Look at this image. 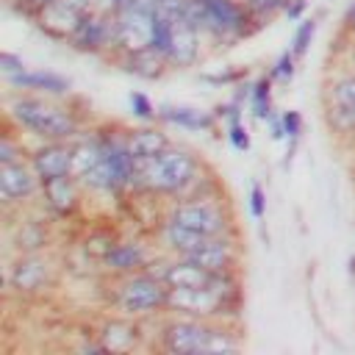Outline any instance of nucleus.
Instances as JSON below:
<instances>
[{
  "instance_id": "obj_1",
  "label": "nucleus",
  "mask_w": 355,
  "mask_h": 355,
  "mask_svg": "<svg viewBox=\"0 0 355 355\" xmlns=\"http://www.w3.org/2000/svg\"><path fill=\"white\" fill-rule=\"evenodd\" d=\"M208 178L211 175H205L202 161L191 150L169 144L155 158L139 161L136 191L164 197V200H178V197H189V194L214 189V183Z\"/></svg>"
},
{
  "instance_id": "obj_2",
  "label": "nucleus",
  "mask_w": 355,
  "mask_h": 355,
  "mask_svg": "<svg viewBox=\"0 0 355 355\" xmlns=\"http://www.w3.org/2000/svg\"><path fill=\"white\" fill-rule=\"evenodd\" d=\"M6 119L36 141H72L80 136V119L69 105L55 103V97L17 92L6 103Z\"/></svg>"
},
{
  "instance_id": "obj_3",
  "label": "nucleus",
  "mask_w": 355,
  "mask_h": 355,
  "mask_svg": "<svg viewBox=\"0 0 355 355\" xmlns=\"http://www.w3.org/2000/svg\"><path fill=\"white\" fill-rule=\"evenodd\" d=\"M186 17L197 25L205 42L219 47H230L261 28L241 0H189Z\"/></svg>"
},
{
  "instance_id": "obj_4",
  "label": "nucleus",
  "mask_w": 355,
  "mask_h": 355,
  "mask_svg": "<svg viewBox=\"0 0 355 355\" xmlns=\"http://www.w3.org/2000/svg\"><path fill=\"white\" fill-rule=\"evenodd\" d=\"M166 297L169 286L150 269L122 275L111 286V308L119 316H130L139 322L166 313Z\"/></svg>"
},
{
  "instance_id": "obj_5",
  "label": "nucleus",
  "mask_w": 355,
  "mask_h": 355,
  "mask_svg": "<svg viewBox=\"0 0 355 355\" xmlns=\"http://www.w3.org/2000/svg\"><path fill=\"white\" fill-rule=\"evenodd\" d=\"M169 219L180 222L183 227L200 233V236H225V233H236L233 227V214L227 211L225 200L208 189V191H197L189 197H178L166 202V214Z\"/></svg>"
},
{
  "instance_id": "obj_6",
  "label": "nucleus",
  "mask_w": 355,
  "mask_h": 355,
  "mask_svg": "<svg viewBox=\"0 0 355 355\" xmlns=\"http://www.w3.org/2000/svg\"><path fill=\"white\" fill-rule=\"evenodd\" d=\"M211 330H214V319L166 313L158 330V344L172 355H200V352H208Z\"/></svg>"
},
{
  "instance_id": "obj_7",
  "label": "nucleus",
  "mask_w": 355,
  "mask_h": 355,
  "mask_svg": "<svg viewBox=\"0 0 355 355\" xmlns=\"http://www.w3.org/2000/svg\"><path fill=\"white\" fill-rule=\"evenodd\" d=\"M55 283V261L39 252H17L6 269V286L17 297H39Z\"/></svg>"
},
{
  "instance_id": "obj_8",
  "label": "nucleus",
  "mask_w": 355,
  "mask_h": 355,
  "mask_svg": "<svg viewBox=\"0 0 355 355\" xmlns=\"http://www.w3.org/2000/svg\"><path fill=\"white\" fill-rule=\"evenodd\" d=\"M69 47L89 55H116V17L100 6L89 8L69 39Z\"/></svg>"
},
{
  "instance_id": "obj_9",
  "label": "nucleus",
  "mask_w": 355,
  "mask_h": 355,
  "mask_svg": "<svg viewBox=\"0 0 355 355\" xmlns=\"http://www.w3.org/2000/svg\"><path fill=\"white\" fill-rule=\"evenodd\" d=\"M39 194H42V178L36 175L28 158L0 164V200L6 208H22Z\"/></svg>"
},
{
  "instance_id": "obj_10",
  "label": "nucleus",
  "mask_w": 355,
  "mask_h": 355,
  "mask_svg": "<svg viewBox=\"0 0 355 355\" xmlns=\"http://www.w3.org/2000/svg\"><path fill=\"white\" fill-rule=\"evenodd\" d=\"M155 252L147 241L141 239H114L105 252L100 255V266L114 275V277H122V275H133V272H141L153 263Z\"/></svg>"
},
{
  "instance_id": "obj_11",
  "label": "nucleus",
  "mask_w": 355,
  "mask_h": 355,
  "mask_svg": "<svg viewBox=\"0 0 355 355\" xmlns=\"http://www.w3.org/2000/svg\"><path fill=\"white\" fill-rule=\"evenodd\" d=\"M183 258L200 263L202 269H208L214 275H222V272H239L241 250H239L236 233H225V236H208V239H202Z\"/></svg>"
},
{
  "instance_id": "obj_12",
  "label": "nucleus",
  "mask_w": 355,
  "mask_h": 355,
  "mask_svg": "<svg viewBox=\"0 0 355 355\" xmlns=\"http://www.w3.org/2000/svg\"><path fill=\"white\" fill-rule=\"evenodd\" d=\"M114 17H116V55L150 47L155 11H150L144 6H130V8H125V11L114 14Z\"/></svg>"
},
{
  "instance_id": "obj_13",
  "label": "nucleus",
  "mask_w": 355,
  "mask_h": 355,
  "mask_svg": "<svg viewBox=\"0 0 355 355\" xmlns=\"http://www.w3.org/2000/svg\"><path fill=\"white\" fill-rule=\"evenodd\" d=\"M83 14H86V11H83L80 6H75L72 0H53L44 11H39V14L33 17V25H36L47 39H53V42H67V44H69V39H72V33L78 31Z\"/></svg>"
},
{
  "instance_id": "obj_14",
  "label": "nucleus",
  "mask_w": 355,
  "mask_h": 355,
  "mask_svg": "<svg viewBox=\"0 0 355 355\" xmlns=\"http://www.w3.org/2000/svg\"><path fill=\"white\" fill-rule=\"evenodd\" d=\"M83 186L78 183V178L72 175H61V178H50L42 180V202L44 208L58 216V219H69L80 211V200H83Z\"/></svg>"
},
{
  "instance_id": "obj_15",
  "label": "nucleus",
  "mask_w": 355,
  "mask_h": 355,
  "mask_svg": "<svg viewBox=\"0 0 355 355\" xmlns=\"http://www.w3.org/2000/svg\"><path fill=\"white\" fill-rule=\"evenodd\" d=\"M28 161L42 180L72 175V141H39L28 150Z\"/></svg>"
},
{
  "instance_id": "obj_16",
  "label": "nucleus",
  "mask_w": 355,
  "mask_h": 355,
  "mask_svg": "<svg viewBox=\"0 0 355 355\" xmlns=\"http://www.w3.org/2000/svg\"><path fill=\"white\" fill-rule=\"evenodd\" d=\"M202 42L205 36L197 31V25L189 17H178L175 19V39H172V50H169V69H189L200 61L202 55Z\"/></svg>"
},
{
  "instance_id": "obj_17",
  "label": "nucleus",
  "mask_w": 355,
  "mask_h": 355,
  "mask_svg": "<svg viewBox=\"0 0 355 355\" xmlns=\"http://www.w3.org/2000/svg\"><path fill=\"white\" fill-rule=\"evenodd\" d=\"M6 83L14 92H31V94H44V97H64L72 89L69 78H64L53 69H25L19 75L6 78Z\"/></svg>"
},
{
  "instance_id": "obj_18",
  "label": "nucleus",
  "mask_w": 355,
  "mask_h": 355,
  "mask_svg": "<svg viewBox=\"0 0 355 355\" xmlns=\"http://www.w3.org/2000/svg\"><path fill=\"white\" fill-rule=\"evenodd\" d=\"M125 139H128V147H130V153L136 155V161L155 158L158 153H164V150L172 144L169 133H166L161 125H155V122H141L139 128L125 130Z\"/></svg>"
},
{
  "instance_id": "obj_19",
  "label": "nucleus",
  "mask_w": 355,
  "mask_h": 355,
  "mask_svg": "<svg viewBox=\"0 0 355 355\" xmlns=\"http://www.w3.org/2000/svg\"><path fill=\"white\" fill-rule=\"evenodd\" d=\"M158 122L178 125L183 130H214L219 125V116L214 111H205V108L164 103V105H158Z\"/></svg>"
},
{
  "instance_id": "obj_20",
  "label": "nucleus",
  "mask_w": 355,
  "mask_h": 355,
  "mask_svg": "<svg viewBox=\"0 0 355 355\" xmlns=\"http://www.w3.org/2000/svg\"><path fill=\"white\" fill-rule=\"evenodd\" d=\"M97 341L103 344L105 352H128L139 344V319L130 316H114L108 322H103V327L97 330Z\"/></svg>"
},
{
  "instance_id": "obj_21",
  "label": "nucleus",
  "mask_w": 355,
  "mask_h": 355,
  "mask_svg": "<svg viewBox=\"0 0 355 355\" xmlns=\"http://www.w3.org/2000/svg\"><path fill=\"white\" fill-rule=\"evenodd\" d=\"M205 236L183 227L180 222L169 219V216H161L158 227H155V241H158V250H164L166 255H186L189 250H194Z\"/></svg>"
},
{
  "instance_id": "obj_22",
  "label": "nucleus",
  "mask_w": 355,
  "mask_h": 355,
  "mask_svg": "<svg viewBox=\"0 0 355 355\" xmlns=\"http://www.w3.org/2000/svg\"><path fill=\"white\" fill-rule=\"evenodd\" d=\"M116 61L125 72H130L141 80H158L169 69V61L164 55H158L153 47H144V50H136V53H122V55H116Z\"/></svg>"
},
{
  "instance_id": "obj_23",
  "label": "nucleus",
  "mask_w": 355,
  "mask_h": 355,
  "mask_svg": "<svg viewBox=\"0 0 355 355\" xmlns=\"http://www.w3.org/2000/svg\"><path fill=\"white\" fill-rule=\"evenodd\" d=\"M324 105L355 108V69H344L324 83Z\"/></svg>"
},
{
  "instance_id": "obj_24",
  "label": "nucleus",
  "mask_w": 355,
  "mask_h": 355,
  "mask_svg": "<svg viewBox=\"0 0 355 355\" xmlns=\"http://www.w3.org/2000/svg\"><path fill=\"white\" fill-rule=\"evenodd\" d=\"M272 89H275V80H272L269 72L252 80V92H250L247 108H250V114H252L258 122H266V119L275 114V105H272Z\"/></svg>"
},
{
  "instance_id": "obj_25",
  "label": "nucleus",
  "mask_w": 355,
  "mask_h": 355,
  "mask_svg": "<svg viewBox=\"0 0 355 355\" xmlns=\"http://www.w3.org/2000/svg\"><path fill=\"white\" fill-rule=\"evenodd\" d=\"M172 39H175V19L166 17V14H161V11H155V17H153V33H150V47L158 55L169 58Z\"/></svg>"
},
{
  "instance_id": "obj_26",
  "label": "nucleus",
  "mask_w": 355,
  "mask_h": 355,
  "mask_svg": "<svg viewBox=\"0 0 355 355\" xmlns=\"http://www.w3.org/2000/svg\"><path fill=\"white\" fill-rule=\"evenodd\" d=\"M17 241V252H39L47 247V230L39 219H28L19 225V236Z\"/></svg>"
},
{
  "instance_id": "obj_27",
  "label": "nucleus",
  "mask_w": 355,
  "mask_h": 355,
  "mask_svg": "<svg viewBox=\"0 0 355 355\" xmlns=\"http://www.w3.org/2000/svg\"><path fill=\"white\" fill-rule=\"evenodd\" d=\"M313 36H316V17H302L300 22H297V28H294V36H291V53L297 55V58H302L308 50H311V42H313Z\"/></svg>"
},
{
  "instance_id": "obj_28",
  "label": "nucleus",
  "mask_w": 355,
  "mask_h": 355,
  "mask_svg": "<svg viewBox=\"0 0 355 355\" xmlns=\"http://www.w3.org/2000/svg\"><path fill=\"white\" fill-rule=\"evenodd\" d=\"M128 103H130V114L139 122H158V105L144 92H130L128 94Z\"/></svg>"
},
{
  "instance_id": "obj_29",
  "label": "nucleus",
  "mask_w": 355,
  "mask_h": 355,
  "mask_svg": "<svg viewBox=\"0 0 355 355\" xmlns=\"http://www.w3.org/2000/svg\"><path fill=\"white\" fill-rule=\"evenodd\" d=\"M225 136H227V141L233 144V150H239V153H247L250 150V130H247V125H244V114H239V116H230L227 122H225Z\"/></svg>"
},
{
  "instance_id": "obj_30",
  "label": "nucleus",
  "mask_w": 355,
  "mask_h": 355,
  "mask_svg": "<svg viewBox=\"0 0 355 355\" xmlns=\"http://www.w3.org/2000/svg\"><path fill=\"white\" fill-rule=\"evenodd\" d=\"M297 55L291 53V47L288 50H283L280 55H277V61L272 64V69H269V75H272V80L275 83H291V78H294V72H297Z\"/></svg>"
},
{
  "instance_id": "obj_31",
  "label": "nucleus",
  "mask_w": 355,
  "mask_h": 355,
  "mask_svg": "<svg viewBox=\"0 0 355 355\" xmlns=\"http://www.w3.org/2000/svg\"><path fill=\"white\" fill-rule=\"evenodd\" d=\"M28 158V150L22 144V139L11 130L3 133L0 139V164H11V161H25Z\"/></svg>"
},
{
  "instance_id": "obj_32",
  "label": "nucleus",
  "mask_w": 355,
  "mask_h": 355,
  "mask_svg": "<svg viewBox=\"0 0 355 355\" xmlns=\"http://www.w3.org/2000/svg\"><path fill=\"white\" fill-rule=\"evenodd\" d=\"M283 128H286V144H288V158H291V153H294V147H297V141H300V136H302V116H300V111H283Z\"/></svg>"
},
{
  "instance_id": "obj_33",
  "label": "nucleus",
  "mask_w": 355,
  "mask_h": 355,
  "mask_svg": "<svg viewBox=\"0 0 355 355\" xmlns=\"http://www.w3.org/2000/svg\"><path fill=\"white\" fill-rule=\"evenodd\" d=\"M247 205H250V216H252L255 222H261V219L266 216V191H263L258 183H252V186H250Z\"/></svg>"
},
{
  "instance_id": "obj_34",
  "label": "nucleus",
  "mask_w": 355,
  "mask_h": 355,
  "mask_svg": "<svg viewBox=\"0 0 355 355\" xmlns=\"http://www.w3.org/2000/svg\"><path fill=\"white\" fill-rule=\"evenodd\" d=\"M25 69H28V64H25L22 55H17V53H11V50H3V53H0V72H3V78L19 75V72H25Z\"/></svg>"
},
{
  "instance_id": "obj_35",
  "label": "nucleus",
  "mask_w": 355,
  "mask_h": 355,
  "mask_svg": "<svg viewBox=\"0 0 355 355\" xmlns=\"http://www.w3.org/2000/svg\"><path fill=\"white\" fill-rule=\"evenodd\" d=\"M50 3H53V0H8L11 11L19 14V17H28V19H33V17H36L39 11H44Z\"/></svg>"
},
{
  "instance_id": "obj_36",
  "label": "nucleus",
  "mask_w": 355,
  "mask_h": 355,
  "mask_svg": "<svg viewBox=\"0 0 355 355\" xmlns=\"http://www.w3.org/2000/svg\"><path fill=\"white\" fill-rule=\"evenodd\" d=\"M305 8H308V0H286V8H283V17L288 22H300L305 17Z\"/></svg>"
},
{
  "instance_id": "obj_37",
  "label": "nucleus",
  "mask_w": 355,
  "mask_h": 355,
  "mask_svg": "<svg viewBox=\"0 0 355 355\" xmlns=\"http://www.w3.org/2000/svg\"><path fill=\"white\" fill-rule=\"evenodd\" d=\"M266 130H269V139H272V141H283V139H286L283 114H272V116L266 119Z\"/></svg>"
},
{
  "instance_id": "obj_38",
  "label": "nucleus",
  "mask_w": 355,
  "mask_h": 355,
  "mask_svg": "<svg viewBox=\"0 0 355 355\" xmlns=\"http://www.w3.org/2000/svg\"><path fill=\"white\" fill-rule=\"evenodd\" d=\"M341 33L347 39H355V0H349V6L344 8V17H341Z\"/></svg>"
},
{
  "instance_id": "obj_39",
  "label": "nucleus",
  "mask_w": 355,
  "mask_h": 355,
  "mask_svg": "<svg viewBox=\"0 0 355 355\" xmlns=\"http://www.w3.org/2000/svg\"><path fill=\"white\" fill-rule=\"evenodd\" d=\"M133 3H136V0H97V6L105 8V11H111V14H119V11L130 8Z\"/></svg>"
},
{
  "instance_id": "obj_40",
  "label": "nucleus",
  "mask_w": 355,
  "mask_h": 355,
  "mask_svg": "<svg viewBox=\"0 0 355 355\" xmlns=\"http://www.w3.org/2000/svg\"><path fill=\"white\" fill-rule=\"evenodd\" d=\"M344 67L355 69V39H347L344 44Z\"/></svg>"
},
{
  "instance_id": "obj_41",
  "label": "nucleus",
  "mask_w": 355,
  "mask_h": 355,
  "mask_svg": "<svg viewBox=\"0 0 355 355\" xmlns=\"http://www.w3.org/2000/svg\"><path fill=\"white\" fill-rule=\"evenodd\" d=\"M72 3H75V6H80L83 11H89V8H94V6H97V0H72Z\"/></svg>"
},
{
  "instance_id": "obj_42",
  "label": "nucleus",
  "mask_w": 355,
  "mask_h": 355,
  "mask_svg": "<svg viewBox=\"0 0 355 355\" xmlns=\"http://www.w3.org/2000/svg\"><path fill=\"white\" fill-rule=\"evenodd\" d=\"M352 116H355V108H352Z\"/></svg>"
}]
</instances>
